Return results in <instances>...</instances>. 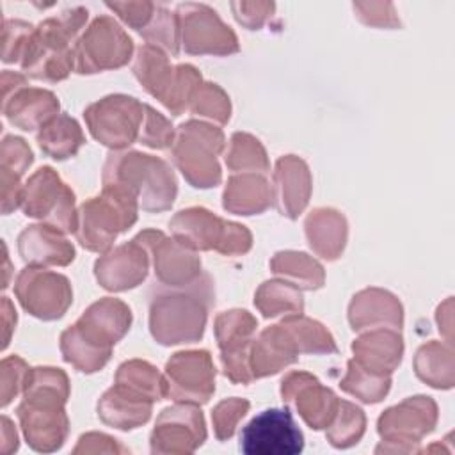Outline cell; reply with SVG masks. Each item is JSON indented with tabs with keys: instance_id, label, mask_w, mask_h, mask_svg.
<instances>
[{
	"instance_id": "obj_16",
	"label": "cell",
	"mask_w": 455,
	"mask_h": 455,
	"mask_svg": "<svg viewBox=\"0 0 455 455\" xmlns=\"http://www.w3.org/2000/svg\"><path fill=\"white\" fill-rule=\"evenodd\" d=\"M2 112L11 124L32 132L43 128L59 114V100L46 89L27 85V78L20 73H2Z\"/></svg>"
},
{
	"instance_id": "obj_32",
	"label": "cell",
	"mask_w": 455,
	"mask_h": 455,
	"mask_svg": "<svg viewBox=\"0 0 455 455\" xmlns=\"http://www.w3.org/2000/svg\"><path fill=\"white\" fill-rule=\"evenodd\" d=\"M272 187L265 174L243 172L231 176L224 190V208L236 215H254L268 208Z\"/></svg>"
},
{
	"instance_id": "obj_25",
	"label": "cell",
	"mask_w": 455,
	"mask_h": 455,
	"mask_svg": "<svg viewBox=\"0 0 455 455\" xmlns=\"http://www.w3.org/2000/svg\"><path fill=\"white\" fill-rule=\"evenodd\" d=\"M64 235L50 224L28 226L18 236V252L30 267L69 265L75 259V247Z\"/></svg>"
},
{
	"instance_id": "obj_40",
	"label": "cell",
	"mask_w": 455,
	"mask_h": 455,
	"mask_svg": "<svg viewBox=\"0 0 455 455\" xmlns=\"http://www.w3.org/2000/svg\"><path fill=\"white\" fill-rule=\"evenodd\" d=\"M364 425L366 419L363 411L347 400H339V407L327 427V439L336 448H348L361 439Z\"/></svg>"
},
{
	"instance_id": "obj_22",
	"label": "cell",
	"mask_w": 455,
	"mask_h": 455,
	"mask_svg": "<svg viewBox=\"0 0 455 455\" xmlns=\"http://www.w3.org/2000/svg\"><path fill=\"white\" fill-rule=\"evenodd\" d=\"M437 419L435 402L428 396H412L387 409L377 421V430L386 443H418Z\"/></svg>"
},
{
	"instance_id": "obj_10",
	"label": "cell",
	"mask_w": 455,
	"mask_h": 455,
	"mask_svg": "<svg viewBox=\"0 0 455 455\" xmlns=\"http://www.w3.org/2000/svg\"><path fill=\"white\" fill-rule=\"evenodd\" d=\"M21 208L27 217L39 219L62 233H75L78 228L75 194L52 167H39L28 178L23 187Z\"/></svg>"
},
{
	"instance_id": "obj_28",
	"label": "cell",
	"mask_w": 455,
	"mask_h": 455,
	"mask_svg": "<svg viewBox=\"0 0 455 455\" xmlns=\"http://www.w3.org/2000/svg\"><path fill=\"white\" fill-rule=\"evenodd\" d=\"M151 403L149 396L116 382L98 402V416L107 425L130 430L149 419Z\"/></svg>"
},
{
	"instance_id": "obj_49",
	"label": "cell",
	"mask_w": 455,
	"mask_h": 455,
	"mask_svg": "<svg viewBox=\"0 0 455 455\" xmlns=\"http://www.w3.org/2000/svg\"><path fill=\"white\" fill-rule=\"evenodd\" d=\"M274 7L275 5L268 4V2H235V4H231L236 21L251 30L259 28L265 23V20L270 16Z\"/></svg>"
},
{
	"instance_id": "obj_38",
	"label": "cell",
	"mask_w": 455,
	"mask_h": 455,
	"mask_svg": "<svg viewBox=\"0 0 455 455\" xmlns=\"http://www.w3.org/2000/svg\"><path fill=\"white\" fill-rule=\"evenodd\" d=\"M116 382L124 384L146 396L153 402L165 398V379L146 361H126L117 368Z\"/></svg>"
},
{
	"instance_id": "obj_11",
	"label": "cell",
	"mask_w": 455,
	"mask_h": 455,
	"mask_svg": "<svg viewBox=\"0 0 455 455\" xmlns=\"http://www.w3.org/2000/svg\"><path fill=\"white\" fill-rule=\"evenodd\" d=\"M144 107L146 103L133 96L112 94L89 105L84 117L96 140L112 149H123L139 139Z\"/></svg>"
},
{
	"instance_id": "obj_18",
	"label": "cell",
	"mask_w": 455,
	"mask_h": 455,
	"mask_svg": "<svg viewBox=\"0 0 455 455\" xmlns=\"http://www.w3.org/2000/svg\"><path fill=\"white\" fill-rule=\"evenodd\" d=\"M256 327V318L243 309L224 311L215 318V336L224 373L236 384H249L252 380L249 355Z\"/></svg>"
},
{
	"instance_id": "obj_4",
	"label": "cell",
	"mask_w": 455,
	"mask_h": 455,
	"mask_svg": "<svg viewBox=\"0 0 455 455\" xmlns=\"http://www.w3.org/2000/svg\"><path fill=\"white\" fill-rule=\"evenodd\" d=\"M87 14L85 7H73L34 27L20 59L21 69L36 80H64L75 68V48L69 43L87 21Z\"/></svg>"
},
{
	"instance_id": "obj_20",
	"label": "cell",
	"mask_w": 455,
	"mask_h": 455,
	"mask_svg": "<svg viewBox=\"0 0 455 455\" xmlns=\"http://www.w3.org/2000/svg\"><path fill=\"white\" fill-rule=\"evenodd\" d=\"M206 439L204 418L194 403L167 407L156 418L151 434L153 453H190Z\"/></svg>"
},
{
	"instance_id": "obj_48",
	"label": "cell",
	"mask_w": 455,
	"mask_h": 455,
	"mask_svg": "<svg viewBox=\"0 0 455 455\" xmlns=\"http://www.w3.org/2000/svg\"><path fill=\"white\" fill-rule=\"evenodd\" d=\"M107 7L116 11L126 25L140 32L151 21L156 5L151 2H107Z\"/></svg>"
},
{
	"instance_id": "obj_46",
	"label": "cell",
	"mask_w": 455,
	"mask_h": 455,
	"mask_svg": "<svg viewBox=\"0 0 455 455\" xmlns=\"http://www.w3.org/2000/svg\"><path fill=\"white\" fill-rule=\"evenodd\" d=\"M34 27L21 20H5L4 21V62H20L27 41L32 34Z\"/></svg>"
},
{
	"instance_id": "obj_12",
	"label": "cell",
	"mask_w": 455,
	"mask_h": 455,
	"mask_svg": "<svg viewBox=\"0 0 455 455\" xmlns=\"http://www.w3.org/2000/svg\"><path fill=\"white\" fill-rule=\"evenodd\" d=\"M133 41L110 16L96 18L75 44V69L80 75L100 73L124 66Z\"/></svg>"
},
{
	"instance_id": "obj_35",
	"label": "cell",
	"mask_w": 455,
	"mask_h": 455,
	"mask_svg": "<svg viewBox=\"0 0 455 455\" xmlns=\"http://www.w3.org/2000/svg\"><path fill=\"white\" fill-rule=\"evenodd\" d=\"M256 307L263 313L265 318L279 316V315H302L304 300L293 284L286 281H267L259 286L254 295Z\"/></svg>"
},
{
	"instance_id": "obj_1",
	"label": "cell",
	"mask_w": 455,
	"mask_h": 455,
	"mask_svg": "<svg viewBox=\"0 0 455 455\" xmlns=\"http://www.w3.org/2000/svg\"><path fill=\"white\" fill-rule=\"evenodd\" d=\"M69 396V382L59 368H30L27 373L23 400L18 405L27 443L36 451H55L68 437V416L64 403Z\"/></svg>"
},
{
	"instance_id": "obj_2",
	"label": "cell",
	"mask_w": 455,
	"mask_h": 455,
	"mask_svg": "<svg viewBox=\"0 0 455 455\" xmlns=\"http://www.w3.org/2000/svg\"><path fill=\"white\" fill-rule=\"evenodd\" d=\"M130 323L132 311L124 302L110 297L94 302L60 334L64 361L85 373L98 371L110 359L112 347L126 334Z\"/></svg>"
},
{
	"instance_id": "obj_21",
	"label": "cell",
	"mask_w": 455,
	"mask_h": 455,
	"mask_svg": "<svg viewBox=\"0 0 455 455\" xmlns=\"http://www.w3.org/2000/svg\"><path fill=\"white\" fill-rule=\"evenodd\" d=\"M283 402L293 403L302 419L315 430L327 428L339 407V398L306 371H290L281 382Z\"/></svg>"
},
{
	"instance_id": "obj_41",
	"label": "cell",
	"mask_w": 455,
	"mask_h": 455,
	"mask_svg": "<svg viewBox=\"0 0 455 455\" xmlns=\"http://www.w3.org/2000/svg\"><path fill=\"white\" fill-rule=\"evenodd\" d=\"M339 386H341V389L357 396L359 400H363L366 403H375V402L382 400L386 396V393L389 391L391 379L371 375L366 370H363L359 364H355V361L352 359V361H348V371Z\"/></svg>"
},
{
	"instance_id": "obj_29",
	"label": "cell",
	"mask_w": 455,
	"mask_h": 455,
	"mask_svg": "<svg viewBox=\"0 0 455 455\" xmlns=\"http://www.w3.org/2000/svg\"><path fill=\"white\" fill-rule=\"evenodd\" d=\"M348 320L354 331L387 323L391 329L402 327V306L389 291L370 288L354 295L348 307Z\"/></svg>"
},
{
	"instance_id": "obj_5",
	"label": "cell",
	"mask_w": 455,
	"mask_h": 455,
	"mask_svg": "<svg viewBox=\"0 0 455 455\" xmlns=\"http://www.w3.org/2000/svg\"><path fill=\"white\" fill-rule=\"evenodd\" d=\"M103 187L126 192L146 212L169 210L178 192L167 162L139 151L110 153L103 167Z\"/></svg>"
},
{
	"instance_id": "obj_30",
	"label": "cell",
	"mask_w": 455,
	"mask_h": 455,
	"mask_svg": "<svg viewBox=\"0 0 455 455\" xmlns=\"http://www.w3.org/2000/svg\"><path fill=\"white\" fill-rule=\"evenodd\" d=\"M34 155L20 137L7 135L2 140V212L9 213L21 206V176L32 164Z\"/></svg>"
},
{
	"instance_id": "obj_44",
	"label": "cell",
	"mask_w": 455,
	"mask_h": 455,
	"mask_svg": "<svg viewBox=\"0 0 455 455\" xmlns=\"http://www.w3.org/2000/svg\"><path fill=\"white\" fill-rule=\"evenodd\" d=\"M174 133L176 132L172 130V124L162 114H158L149 105L144 107V121L139 133V140L142 144L155 149H164L172 144Z\"/></svg>"
},
{
	"instance_id": "obj_42",
	"label": "cell",
	"mask_w": 455,
	"mask_h": 455,
	"mask_svg": "<svg viewBox=\"0 0 455 455\" xmlns=\"http://www.w3.org/2000/svg\"><path fill=\"white\" fill-rule=\"evenodd\" d=\"M140 36L148 44L164 48L172 57L180 52V25L176 14H171L165 7L156 5L151 21L140 30Z\"/></svg>"
},
{
	"instance_id": "obj_15",
	"label": "cell",
	"mask_w": 455,
	"mask_h": 455,
	"mask_svg": "<svg viewBox=\"0 0 455 455\" xmlns=\"http://www.w3.org/2000/svg\"><path fill=\"white\" fill-rule=\"evenodd\" d=\"M14 293L21 307L41 320L60 318L73 300L69 281L39 267H27L20 272Z\"/></svg>"
},
{
	"instance_id": "obj_24",
	"label": "cell",
	"mask_w": 455,
	"mask_h": 455,
	"mask_svg": "<svg viewBox=\"0 0 455 455\" xmlns=\"http://www.w3.org/2000/svg\"><path fill=\"white\" fill-rule=\"evenodd\" d=\"M272 190V199L281 215L297 219L311 194V174L306 162L295 155L281 156L275 162Z\"/></svg>"
},
{
	"instance_id": "obj_33",
	"label": "cell",
	"mask_w": 455,
	"mask_h": 455,
	"mask_svg": "<svg viewBox=\"0 0 455 455\" xmlns=\"http://www.w3.org/2000/svg\"><path fill=\"white\" fill-rule=\"evenodd\" d=\"M85 142L80 124L68 114H57L37 132V144L41 151L55 160H66L80 149Z\"/></svg>"
},
{
	"instance_id": "obj_47",
	"label": "cell",
	"mask_w": 455,
	"mask_h": 455,
	"mask_svg": "<svg viewBox=\"0 0 455 455\" xmlns=\"http://www.w3.org/2000/svg\"><path fill=\"white\" fill-rule=\"evenodd\" d=\"M28 366L18 355L5 357L2 361V405H9L11 400L23 391Z\"/></svg>"
},
{
	"instance_id": "obj_17",
	"label": "cell",
	"mask_w": 455,
	"mask_h": 455,
	"mask_svg": "<svg viewBox=\"0 0 455 455\" xmlns=\"http://www.w3.org/2000/svg\"><path fill=\"white\" fill-rule=\"evenodd\" d=\"M165 396L181 403H206L215 391V366L206 350L174 354L165 364Z\"/></svg>"
},
{
	"instance_id": "obj_26",
	"label": "cell",
	"mask_w": 455,
	"mask_h": 455,
	"mask_svg": "<svg viewBox=\"0 0 455 455\" xmlns=\"http://www.w3.org/2000/svg\"><path fill=\"white\" fill-rule=\"evenodd\" d=\"M354 361L377 377H389L402 361L403 343L396 329H377L359 336L352 343Z\"/></svg>"
},
{
	"instance_id": "obj_6",
	"label": "cell",
	"mask_w": 455,
	"mask_h": 455,
	"mask_svg": "<svg viewBox=\"0 0 455 455\" xmlns=\"http://www.w3.org/2000/svg\"><path fill=\"white\" fill-rule=\"evenodd\" d=\"M133 73L144 89L160 100L172 116H180L203 85L201 75L194 66L180 64L174 68L160 48L151 44L139 48Z\"/></svg>"
},
{
	"instance_id": "obj_31",
	"label": "cell",
	"mask_w": 455,
	"mask_h": 455,
	"mask_svg": "<svg viewBox=\"0 0 455 455\" xmlns=\"http://www.w3.org/2000/svg\"><path fill=\"white\" fill-rule=\"evenodd\" d=\"M306 236L318 256L336 259L347 242V220L336 210L318 208L306 219Z\"/></svg>"
},
{
	"instance_id": "obj_7",
	"label": "cell",
	"mask_w": 455,
	"mask_h": 455,
	"mask_svg": "<svg viewBox=\"0 0 455 455\" xmlns=\"http://www.w3.org/2000/svg\"><path fill=\"white\" fill-rule=\"evenodd\" d=\"M139 203L114 187H103L101 196L85 201L78 210V242L94 252H105L116 236L137 220Z\"/></svg>"
},
{
	"instance_id": "obj_27",
	"label": "cell",
	"mask_w": 455,
	"mask_h": 455,
	"mask_svg": "<svg viewBox=\"0 0 455 455\" xmlns=\"http://www.w3.org/2000/svg\"><path fill=\"white\" fill-rule=\"evenodd\" d=\"M299 354L295 339L283 323L267 327L256 339H252L251 345L249 366L252 379L277 373L295 363Z\"/></svg>"
},
{
	"instance_id": "obj_45",
	"label": "cell",
	"mask_w": 455,
	"mask_h": 455,
	"mask_svg": "<svg viewBox=\"0 0 455 455\" xmlns=\"http://www.w3.org/2000/svg\"><path fill=\"white\" fill-rule=\"evenodd\" d=\"M249 411V402L242 398H228L220 402L213 412H212V421L215 427V435L217 439L224 441L229 439L236 428V423L240 418H243Z\"/></svg>"
},
{
	"instance_id": "obj_51",
	"label": "cell",
	"mask_w": 455,
	"mask_h": 455,
	"mask_svg": "<svg viewBox=\"0 0 455 455\" xmlns=\"http://www.w3.org/2000/svg\"><path fill=\"white\" fill-rule=\"evenodd\" d=\"M18 448V435L7 416L2 418V451L11 453Z\"/></svg>"
},
{
	"instance_id": "obj_34",
	"label": "cell",
	"mask_w": 455,
	"mask_h": 455,
	"mask_svg": "<svg viewBox=\"0 0 455 455\" xmlns=\"http://www.w3.org/2000/svg\"><path fill=\"white\" fill-rule=\"evenodd\" d=\"M270 268L286 283L302 290H316L323 284V268L306 252L284 251L270 259Z\"/></svg>"
},
{
	"instance_id": "obj_13",
	"label": "cell",
	"mask_w": 455,
	"mask_h": 455,
	"mask_svg": "<svg viewBox=\"0 0 455 455\" xmlns=\"http://www.w3.org/2000/svg\"><path fill=\"white\" fill-rule=\"evenodd\" d=\"M238 448L247 455H297L304 448V435L288 407H274L261 411L242 428Z\"/></svg>"
},
{
	"instance_id": "obj_9",
	"label": "cell",
	"mask_w": 455,
	"mask_h": 455,
	"mask_svg": "<svg viewBox=\"0 0 455 455\" xmlns=\"http://www.w3.org/2000/svg\"><path fill=\"white\" fill-rule=\"evenodd\" d=\"M169 228L178 242L194 251H219L236 256L251 249L252 236L242 224L224 220L204 208H188L178 212Z\"/></svg>"
},
{
	"instance_id": "obj_19",
	"label": "cell",
	"mask_w": 455,
	"mask_h": 455,
	"mask_svg": "<svg viewBox=\"0 0 455 455\" xmlns=\"http://www.w3.org/2000/svg\"><path fill=\"white\" fill-rule=\"evenodd\" d=\"M151 252L155 277L167 288H181L201 275V259L194 249L176 238L169 240L162 231L146 229L135 236Z\"/></svg>"
},
{
	"instance_id": "obj_36",
	"label": "cell",
	"mask_w": 455,
	"mask_h": 455,
	"mask_svg": "<svg viewBox=\"0 0 455 455\" xmlns=\"http://www.w3.org/2000/svg\"><path fill=\"white\" fill-rule=\"evenodd\" d=\"M416 375L434 387H451L453 359L451 350L432 341L423 345L414 359Z\"/></svg>"
},
{
	"instance_id": "obj_14",
	"label": "cell",
	"mask_w": 455,
	"mask_h": 455,
	"mask_svg": "<svg viewBox=\"0 0 455 455\" xmlns=\"http://www.w3.org/2000/svg\"><path fill=\"white\" fill-rule=\"evenodd\" d=\"M176 18L187 53L229 55L238 52L235 32L208 5L181 4L178 5Z\"/></svg>"
},
{
	"instance_id": "obj_52",
	"label": "cell",
	"mask_w": 455,
	"mask_h": 455,
	"mask_svg": "<svg viewBox=\"0 0 455 455\" xmlns=\"http://www.w3.org/2000/svg\"><path fill=\"white\" fill-rule=\"evenodd\" d=\"M2 307H4V327H5V334H4V348L9 345V338H11V331L16 325V311L11 306V300L7 297H2Z\"/></svg>"
},
{
	"instance_id": "obj_8",
	"label": "cell",
	"mask_w": 455,
	"mask_h": 455,
	"mask_svg": "<svg viewBox=\"0 0 455 455\" xmlns=\"http://www.w3.org/2000/svg\"><path fill=\"white\" fill-rule=\"evenodd\" d=\"M224 149V135L219 128L187 121L180 124L171 144V158L196 188H210L220 183L217 155Z\"/></svg>"
},
{
	"instance_id": "obj_3",
	"label": "cell",
	"mask_w": 455,
	"mask_h": 455,
	"mask_svg": "<svg viewBox=\"0 0 455 455\" xmlns=\"http://www.w3.org/2000/svg\"><path fill=\"white\" fill-rule=\"evenodd\" d=\"M213 283L208 274H201L194 283L180 290L153 286L149 304V329L162 345L194 343L201 339L206 316L213 306Z\"/></svg>"
},
{
	"instance_id": "obj_50",
	"label": "cell",
	"mask_w": 455,
	"mask_h": 455,
	"mask_svg": "<svg viewBox=\"0 0 455 455\" xmlns=\"http://www.w3.org/2000/svg\"><path fill=\"white\" fill-rule=\"evenodd\" d=\"M75 453L80 451H100V453H124L128 451L123 444L117 443V439H112L105 434H85L78 439Z\"/></svg>"
},
{
	"instance_id": "obj_39",
	"label": "cell",
	"mask_w": 455,
	"mask_h": 455,
	"mask_svg": "<svg viewBox=\"0 0 455 455\" xmlns=\"http://www.w3.org/2000/svg\"><path fill=\"white\" fill-rule=\"evenodd\" d=\"M226 165L231 171L243 172H268V160L263 146L258 139L249 133H235L229 140V149L226 153Z\"/></svg>"
},
{
	"instance_id": "obj_43",
	"label": "cell",
	"mask_w": 455,
	"mask_h": 455,
	"mask_svg": "<svg viewBox=\"0 0 455 455\" xmlns=\"http://www.w3.org/2000/svg\"><path fill=\"white\" fill-rule=\"evenodd\" d=\"M190 112L204 116L219 124H226L231 112L229 98L217 84H203L190 101Z\"/></svg>"
},
{
	"instance_id": "obj_37",
	"label": "cell",
	"mask_w": 455,
	"mask_h": 455,
	"mask_svg": "<svg viewBox=\"0 0 455 455\" xmlns=\"http://www.w3.org/2000/svg\"><path fill=\"white\" fill-rule=\"evenodd\" d=\"M281 323L295 339V345L300 354H331L338 350L331 332L322 323L311 318L295 315L286 316V320H283Z\"/></svg>"
},
{
	"instance_id": "obj_23",
	"label": "cell",
	"mask_w": 455,
	"mask_h": 455,
	"mask_svg": "<svg viewBox=\"0 0 455 455\" xmlns=\"http://www.w3.org/2000/svg\"><path fill=\"white\" fill-rule=\"evenodd\" d=\"M149 267L148 249L133 238L101 256L94 265L98 283L110 291H123L144 281Z\"/></svg>"
}]
</instances>
